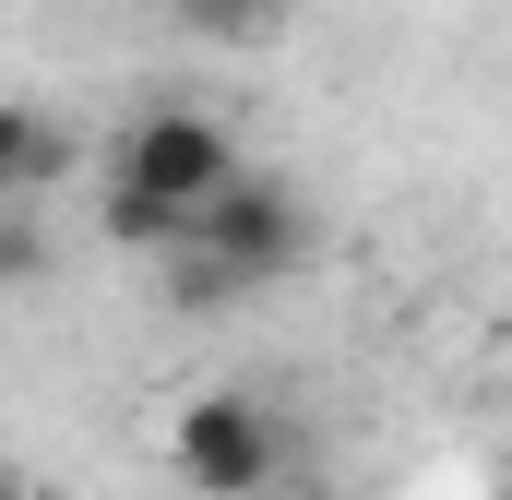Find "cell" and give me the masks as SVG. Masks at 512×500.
<instances>
[{
    "label": "cell",
    "instance_id": "obj_8",
    "mask_svg": "<svg viewBox=\"0 0 512 500\" xmlns=\"http://www.w3.org/2000/svg\"><path fill=\"white\" fill-rule=\"evenodd\" d=\"M0 500H48V489H0Z\"/></svg>",
    "mask_w": 512,
    "mask_h": 500
},
{
    "label": "cell",
    "instance_id": "obj_5",
    "mask_svg": "<svg viewBox=\"0 0 512 500\" xmlns=\"http://www.w3.org/2000/svg\"><path fill=\"white\" fill-rule=\"evenodd\" d=\"M108 239H120V250H155V262H167V250L191 239V215H179V203H155V191H131V179H108Z\"/></svg>",
    "mask_w": 512,
    "mask_h": 500
},
{
    "label": "cell",
    "instance_id": "obj_1",
    "mask_svg": "<svg viewBox=\"0 0 512 500\" xmlns=\"http://www.w3.org/2000/svg\"><path fill=\"white\" fill-rule=\"evenodd\" d=\"M298 262H310V203H298L286 179H262V167H239V179L191 215V239L167 250V274H179L191 310H227V298L274 286V274H298Z\"/></svg>",
    "mask_w": 512,
    "mask_h": 500
},
{
    "label": "cell",
    "instance_id": "obj_4",
    "mask_svg": "<svg viewBox=\"0 0 512 500\" xmlns=\"http://www.w3.org/2000/svg\"><path fill=\"white\" fill-rule=\"evenodd\" d=\"M60 179H72V120L36 108V96H12V108H0V203H36V191H60Z\"/></svg>",
    "mask_w": 512,
    "mask_h": 500
},
{
    "label": "cell",
    "instance_id": "obj_2",
    "mask_svg": "<svg viewBox=\"0 0 512 500\" xmlns=\"http://www.w3.org/2000/svg\"><path fill=\"white\" fill-rule=\"evenodd\" d=\"M167 465H179V489H203V500H262L286 477V429H274L262 393H191L179 429H167Z\"/></svg>",
    "mask_w": 512,
    "mask_h": 500
},
{
    "label": "cell",
    "instance_id": "obj_7",
    "mask_svg": "<svg viewBox=\"0 0 512 500\" xmlns=\"http://www.w3.org/2000/svg\"><path fill=\"white\" fill-rule=\"evenodd\" d=\"M274 12H286V0H179V24H191V36H262Z\"/></svg>",
    "mask_w": 512,
    "mask_h": 500
},
{
    "label": "cell",
    "instance_id": "obj_3",
    "mask_svg": "<svg viewBox=\"0 0 512 500\" xmlns=\"http://www.w3.org/2000/svg\"><path fill=\"white\" fill-rule=\"evenodd\" d=\"M108 167H120L131 191H155V203L203 215V203H215L251 155H239V131L215 120V108H143V120L120 131V155H108Z\"/></svg>",
    "mask_w": 512,
    "mask_h": 500
},
{
    "label": "cell",
    "instance_id": "obj_6",
    "mask_svg": "<svg viewBox=\"0 0 512 500\" xmlns=\"http://www.w3.org/2000/svg\"><path fill=\"white\" fill-rule=\"evenodd\" d=\"M48 274V227H36V203H0V286H36Z\"/></svg>",
    "mask_w": 512,
    "mask_h": 500
}]
</instances>
